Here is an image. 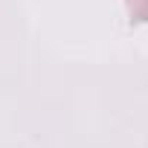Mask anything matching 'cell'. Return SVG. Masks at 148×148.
<instances>
[{
    "label": "cell",
    "instance_id": "obj_1",
    "mask_svg": "<svg viewBox=\"0 0 148 148\" xmlns=\"http://www.w3.org/2000/svg\"><path fill=\"white\" fill-rule=\"evenodd\" d=\"M125 9L134 23H148V0H125Z\"/></svg>",
    "mask_w": 148,
    "mask_h": 148
}]
</instances>
